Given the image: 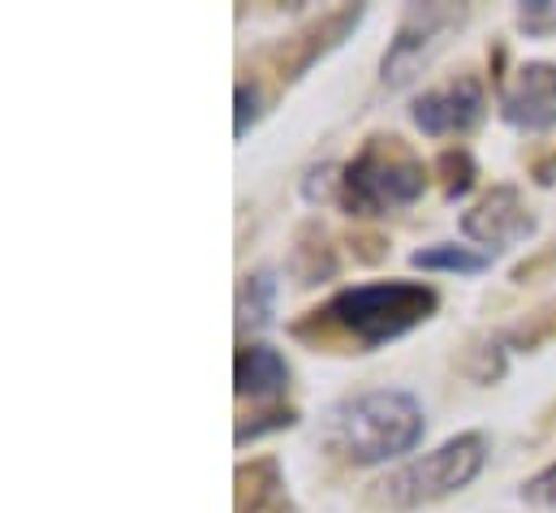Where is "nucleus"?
<instances>
[{
  "mask_svg": "<svg viewBox=\"0 0 556 513\" xmlns=\"http://www.w3.org/2000/svg\"><path fill=\"white\" fill-rule=\"evenodd\" d=\"M427 436L422 401L406 388H367L328 410V445L350 466H384L410 458Z\"/></svg>",
  "mask_w": 556,
  "mask_h": 513,
  "instance_id": "obj_1",
  "label": "nucleus"
},
{
  "mask_svg": "<svg viewBox=\"0 0 556 513\" xmlns=\"http://www.w3.org/2000/svg\"><path fill=\"white\" fill-rule=\"evenodd\" d=\"M435 311H440V293L422 280H367L337 289L315 315L337 333H345L354 346L380 350L422 328Z\"/></svg>",
  "mask_w": 556,
  "mask_h": 513,
  "instance_id": "obj_2",
  "label": "nucleus"
},
{
  "mask_svg": "<svg viewBox=\"0 0 556 513\" xmlns=\"http://www.w3.org/2000/svg\"><path fill=\"white\" fill-rule=\"evenodd\" d=\"M422 190H427V164L397 134H371L358 147V155L341 164L337 203L345 216L371 221V216L415 208Z\"/></svg>",
  "mask_w": 556,
  "mask_h": 513,
  "instance_id": "obj_3",
  "label": "nucleus"
},
{
  "mask_svg": "<svg viewBox=\"0 0 556 513\" xmlns=\"http://www.w3.org/2000/svg\"><path fill=\"white\" fill-rule=\"evenodd\" d=\"M483 462H488V436L483 431H457L444 445H435L431 453H418L410 462H402L397 471H389L384 479H376L367 488V505L389 513L435 505V501L470 488L479 479Z\"/></svg>",
  "mask_w": 556,
  "mask_h": 513,
  "instance_id": "obj_4",
  "label": "nucleus"
},
{
  "mask_svg": "<svg viewBox=\"0 0 556 513\" xmlns=\"http://www.w3.org/2000/svg\"><path fill=\"white\" fill-rule=\"evenodd\" d=\"M470 22V9L466 4H448V0H435V4H406L402 22H397V35L389 39L384 57H380V83L389 91H402L410 87L418 74L444 52V43Z\"/></svg>",
  "mask_w": 556,
  "mask_h": 513,
  "instance_id": "obj_5",
  "label": "nucleus"
},
{
  "mask_svg": "<svg viewBox=\"0 0 556 513\" xmlns=\"http://www.w3.org/2000/svg\"><path fill=\"white\" fill-rule=\"evenodd\" d=\"M462 234L470 242H479L483 255L496 259L501 251L535 238L540 234V216L531 212V203L522 199V190L505 182V186H492L470 212H462Z\"/></svg>",
  "mask_w": 556,
  "mask_h": 513,
  "instance_id": "obj_6",
  "label": "nucleus"
},
{
  "mask_svg": "<svg viewBox=\"0 0 556 513\" xmlns=\"http://www.w3.org/2000/svg\"><path fill=\"white\" fill-rule=\"evenodd\" d=\"M483 117H488V96H483V83L470 78V74H457L453 83L422 91V96H415V104H410V122L427 138L470 134Z\"/></svg>",
  "mask_w": 556,
  "mask_h": 513,
  "instance_id": "obj_7",
  "label": "nucleus"
},
{
  "mask_svg": "<svg viewBox=\"0 0 556 513\" xmlns=\"http://www.w3.org/2000/svg\"><path fill=\"white\" fill-rule=\"evenodd\" d=\"M501 122L518 134H548L556 129V65L553 61H522L514 83L501 87Z\"/></svg>",
  "mask_w": 556,
  "mask_h": 513,
  "instance_id": "obj_8",
  "label": "nucleus"
},
{
  "mask_svg": "<svg viewBox=\"0 0 556 513\" xmlns=\"http://www.w3.org/2000/svg\"><path fill=\"white\" fill-rule=\"evenodd\" d=\"M289 363L285 354L273 346H242L238 359H233V388L238 397H251V401H280L289 392Z\"/></svg>",
  "mask_w": 556,
  "mask_h": 513,
  "instance_id": "obj_9",
  "label": "nucleus"
},
{
  "mask_svg": "<svg viewBox=\"0 0 556 513\" xmlns=\"http://www.w3.org/2000/svg\"><path fill=\"white\" fill-rule=\"evenodd\" d=\"M238 513H298L285 471L277 458H260L251 466H238Z\"/></svg>",
  "mask_w": 556,
  "mask_h": 513,
  "instance_id": "obj_10",
  "label": "nucleus"
},
{
  "mask_svg": "<svg viewBox=\"0 0 556 513\" xmlns=\"http://www.w3.org/2000/svg\"><path fill=\"white\" fill-rule=\"evenodd\" d=\"M358 22H363V4H350V9L328 13L319 26H311L302 39H293V43H289V48H298V57H293L289 65H280V74H285L289 83H293V78H302V74H306L315 61H324V57H328V52H332V48H337L354 26H358Z\"/></svg>",
  "mask_w": 556,
  "mask_h": 513,
  "instance_id": "obj_11",
  "label": "nucleus"
},
{
  "mask_svg": "<svg viewBox=\"0 0 556 513\" xmlns=\"http://www.w3.org/2000/svg\"><path fill=\"white\" fill-rule=\"evenodd\" d=\"M277 298H280V280L273 267H255L242 276L238 285V328L242 333H264L277 315Z\"/></svg>",
  "mask_w": 556,
  "mask_h": 513,
  "instance_id": "obj_12",
  "label": "nucleus"
},
{
  "mask_svg": "<svg viewBox=\"0 0 556 513\" xmlns=\"http://www.w3.org/2000/svg\"><path fill=\"white\" fill-rule=\"evenodd\" d=\"M410 267H418V272H453V276H483L492 267V255H483L475 247H457V242H431V247H418L410 255Z\"/></svg>",
  "mask_w": 556,
  "mask_h": 513,
  "instance_id": "obj_13",
  "label": "nucleus"
},
{
  "mask_svg": "<svg viewBox=\"0 0 556 513\" xmlns=\"http://www.w3.org/2000/svg\"><path fill=\"white\" fill-rule=\"evenodd\" d=\"M289 272L298 276V285H319V280L337 276V255H332V247H328L324 229L306 225V229L298 234L293 255H289Z\"/></svg>",
  "mask_w": 556,
  "mask_h": 513,
  "instance_id": "obj_14",
  "label": "nucleus"
},
{
  "mask_svg": "<svg viewBox=\"0 0 556 513\" xmlns=\"http://www.w3.org/2000/svg\"><path fill=\"white\" fill-rule=\"evenodd\" d=\"M435 173H440L444 199H466V195L475 190V177H479L475 155H470L466 147H444V151L435 155Z\"/></svg>",
  "mask_w": 556,
  "mask_h": 513,
  "instance_id": "obj_15",
  "label": "nucleus"
},
{
  "mask_svg": "<svg viewBox=\"0 0 556 513\" xmlns=\"http://www.w3.org/2000/svg\"><path fill=\"white\" fill-rule=\"evenodd\" d=\"M233 100H238V113H233V134L238 138H247L251 129L264 122V91H260V83H238V91H233Z\"/></svg>",
  "mask_w": 556,
  "mask_h": 513,
  "instance_id": "obj_16",
  "label": "nucleus"
},
{
  "mask_svg": "<svg viewBox=\"0 0 556 513\" xmlns=\"http://www.w3.org/2000/svg\"><path fill=\"white\" fill-rule=\"evenodd\" d=\"M518 26H522L531 39L556 35V0H522V4H518Z\"/></svg>",
  "mask_w": 556,
  "mask_h": 513,
  "instance_id": "obj_17",
  "label": "nucleus"
},
{
  "mask_svg": "<svg viewBox=\"0 0 556 513\" xmlns=\"http://www.w3.org/2000/svg\"><path fill=\"white\" fill-rule=\"evenodd\" d=\"M285 427H298V410H289V405L260 414L255 423H238L233 440H238V445H251V440H260V436H268V431H285Z\"/></svg>",
  "mask_w": 556,
  "mask_h": 513,
  "instance_id": "obj_18",
  "label": "nucleus"
},
{
  "mask_svg": "<svg viewBox=\"0 0 556 513\" xmlns=\"http://www.w3.org/2000/svg\"><path fill=\"white\" fill-rule=\"evenodd\" d=\"M522 501L527 505H540V510H556V462L522 484Z\"/></svg>",
  "mask_w": 556,
  "mask_h": 513,
  "instance_id": "obj_19",
  "label": "nucleus"
}]
</instances>
